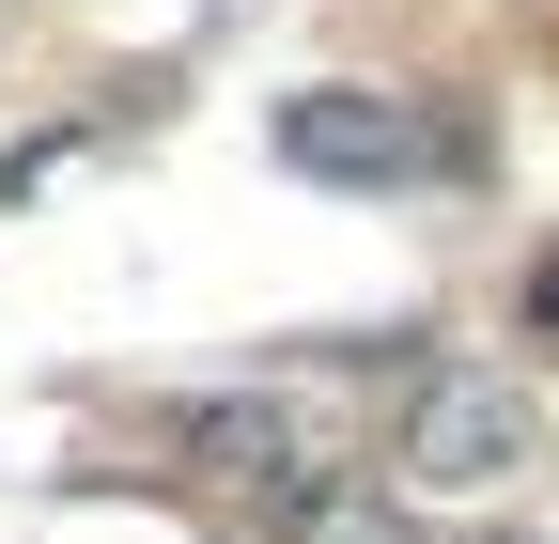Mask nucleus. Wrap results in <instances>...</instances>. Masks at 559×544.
<instances>
[{
	"label": "nucleus",
	"mask_w": 559,
	"mask_h": 544,
	"mask_svg": "<svg viewBox=\"0 0 559 544\" xmlns=\"http://www.w3.org/2000/svg\"><path fill=\"white\" fill-rule=\"evenodd\" d=\"M528 451H544V421H528V389H513V374L436 358V374L404 389V483H419V498H498Z\"/></svg>",
	"instance_id": "f257e3e1"
},
{
	"label": "nucleus",
	"mask_w": 559,
	"mask_h": 544,
	"mask_svg": "<svg viewBox=\"0 0 559 544\" xmlns=\"http://www.w3.org/2000/svg\"><path fill=\"white\" fill-rule=\"evenodd\" d=\"M280 156H296V172H326V187H404V172H436L451 141H436L404 94L326 79V94H296V109H280Z\"/></svg>",
	"instance_id": "f03ea898"
},
{
	"label": "nucleus",
	"mask_w": 559,
	"mask_h": 544,
	"mask_svg": "<svg viewBox=\"0 0 559 544\" xmlns=\"http://www.w3.org/2000/svg\"><path fill=\"white\" fill-rule=\"evenodd\" d=\"M187 466L296 498V483H326V436H311V404H280V389H234V404H187Z\"/></svg>",
	"instance_id": "7ed1b4c3"
},
{
	"label": "nucleus",
	"mask_w": 559,
	"mask_h": 544,
	"mask_svg": "<svg viewBox=\"0 0 559 544\" xmlns=\"http://www.w3.org/2000/svg\"><path fill=\"white\" fill-rule=\"evenodd\" d=\"M280 529H296V544H419V513H404L389 483H342V466L280 498Z\"/></svg>",
	"instance_id": "20e7f679"
}]
</instances>
